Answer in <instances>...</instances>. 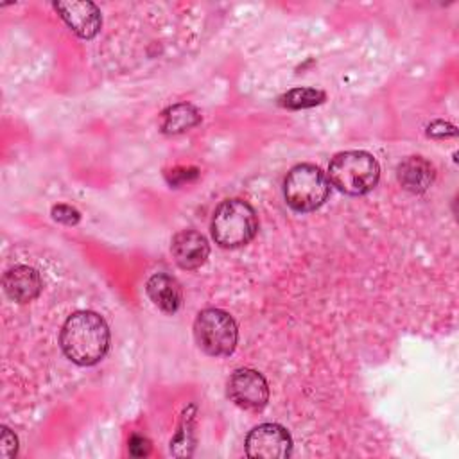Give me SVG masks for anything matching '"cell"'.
I'll use <instances>...</instances> for the list:
<instances>
[{
  "mask_svg": "<svg viewBox=\"0 0 459 459\" xmlns=\"http://www.w3.org/2000/svg\"><path fill=\"white\" fill-rule=\"evenodd\" d=\"M63 353L79 366H93L109 348V328L102 316L91 310L74 312L59 333Z\"/></svg>",
  "mask_w": 459,
  "mask_h": 459,
  "instance_id": "1",
  "label": "cell"
},
{
  "mask_svg": "<svg viewBox=\"0 0 459 459\" xmlns=\"http://www.w3.org/2000/svg\"><path fill=\"white\" fill-rule=\"evenodd\" d=\"M258 231L255 208L244 199H224L212 217V237L221 247H240L249 244Z\"/></svg>",
  "mask_w": 459,
  "mask_h": 459,
  "instance_id": "2",
  "label": "cell"
},
{
  "mask_svg": "<svg viewBox=\"0 0 459 459\" xmlns=\"http://www.w3.org/2000/svg\"><path fill=\"white\" fill-rule=\"evenodd\" d=\"M330 183L342 194L362 195L375 188L380 178L378 161L366 151H344L328 165Z\"/></svg>",
  "mask_w": 459,
  "mask_h": 459,
  "instance_id": "3",
  "label": "cell"
},
{
  "mask_svg": "<svg viewBox=\"0 0 459 459\" xmlns=\"http://www.w3.org/2000/svg\"><path fill=\"white\" fill-rule=\"evenodd\" d=\"M330 194V181L325 172L310 163L292 167L283 181L287 204L296 212H312L319 208Z\"/></svg>",
  "mask_w": 459,
  "mask_h": 459,
  "instance_id": "4",
  "label": "cell"
},
{
  "mask_svg": "<svg viewBox=\"0 0 459 459\" xmlns=\"http://www.w3.org/2000/svg\"><path fill=\"white\" fill-rule=\"evenodd\" d=\"M194 337L197 346L210 357H228L233 353L238 339L235 319L221 308H204L194 321Z\"/></svg>",
  "mask_w": 459,
  "mask_h": 459,
  "instance_id": "5",
  "label": "cell"
},
{
  "mask_svg": "<svg viewBox=\"0 0 459 459\" xmlns=\"http://www.w3.org/2000/svg\"><path fill=\"white\" fill-rule=\"evenodd\" d=\"M228 398L247 411L262 409L269 400V387L262 373L251 368H238L226 384Z\"/></svg>",
  "mask_w": 459,
  "mask_h": 459,
  "instance_id": "6",
  "label": "cell"
},
{
  "mask_svg": "<svg viewBox=\"0 0 459 459\" xmlns=\"http://www.w3.org/2000/svg\"><path fill=\"white\" fill-rule=\"evenodd\" d=\"M292 452V437L278 423H262L246 437V454L258 459H285Z\"/></svg>",
  "mask_w": 459,
  "mask_h": 459,
  "instance_id": "7",
  "label": "cell"
},
{
  "mask_svg": "<svg viewBox=\"0 0 459 459\" xmlns=\"http://www.w3.org/2000/svg\"><path fill=\"white\" fill-rule=\"evenodd\" d=\"M54 9L61 14L65 23L82 39L97 36L102 25L100 11L93 2H56Z\"/></svg>",
  "mask_w": 459,
  "mask_h": 459,
  "instance_id": "8",
  "label": "cell"
},
{
  "mask_svg": "<svg viewBox=\"0 0 459 459\" xmlns=\"http://www.w3.org/2000/svg\"><path fill=\"white\" fill-rule=\"evenodd\" d=\"M170 251L176 264L181 269L192 271L201 267L206 262L210 255V246H208V240L199 231L181 230L172 237Z\"/></svg>",
  "mask_w": 459,
  "mask_h": 459,
  "instance_id": "9",
  "label": "cell"
},
{
  "mask_svg": "<svg viewBox=\"0 0 459 459\" xmlns=\"http://www.w3.org/2000/svg\"><path fill=\"white\" fill-rule=\"evenodd\" d=\"M2 285L7 298L16 303H29L41 292V278L38 271L29 265H14L5 271Z\"/></svg>",
  "mask_w": 459,
  "mask_h": 459,
  "instance_id": "10",
  "label": "cell"
},
{
  "mask_svg": "<svg viewBox=\"0 0 459 459\" xmlns=\"http://www.w3.org/2000/svg\"><path fill=\"white\" fill-rule=\"evenodd\" d=\"M436 178L434 165L421 156H409L396 167L398 183L412 194L425 192Z\"/></svg>",
  "mask_w": 459,
  "mask_h": 459,
  "instance_id": "11",
  "label": "cell"
},
{
  "mask_svg": "<svg viewBox=\"0 0 459 459\" xmlns=\"http://www.w3.org/2000/svg\"><path fill=\"white\" fill-rule=\"evenodd\" d=\"M147 296L163 312L174 314L183 303V292L176 278L165 273L152 274L145 283Z\"/></svg>",
  "mask_w": 459,
  "mask_h": 459,
  "instance_id": "12",
  "label": "cell"
},
{
  "mask_svg": "<svg viewBox=\"0 0 459 459\" xmlns=\"http://www.w3.org/2000/svg\"><path fill=\"white\" fill-rule=\"evenodd\" d=\"M201 122L199 111L186 102L169 106L160 118V127L167 134H178L183 131H188L190 127L197 126Z\"/></svg>",
  "mask_w": 459,
  "mask_h": 459,
  "instance_id": "13",
  "label": "cell"
},
{
  "mask_svg": "<svg viewBox=\"0 0 459 459\" xmlns=\"http://www.w3.org/2000/svg\"><path fill=\"white\" fill-rule=\"evenodd\" d=\"M326 99L325 91L316 88H292L278 99V104L287 109H305L321 104Z\"/></svg>",
  "mask_w": 459,
  "mask_h": 459,
  "instance_id": "14",
  "label": "cell"
},
{
  "mask_svg": "<svg viewBox=\"0 0 459 459\" xmlns=\"http://www.w3.org/2000/svg\"><path fill=\"white\" fill-rule=\"evenodd\" d=\"M52 217H54L57 222L74 226V224L79 222L81 213H79L74 206H70V204H54V206H52Z\"/></svg>",
  "mask_w": 459,
  "mask_h": 459,
  "instance_id": "15",
  "label": "cell"
},
{
  "mask_svg": "<svg viewBox=\"0 0 459 459\" xmlns=\"http://www.w3.org/2000/svg\"><path fill=\"white\" fill-rule=\"evenodd\" d=\"M0 452H2V457H5V459L16 455V452H18V439H16V436L7 427H2Z\"/></svg>",
  "mask_w": 459,
  "mask_h": 459,
  "instance_id": "16",
  "label": "cell"
},
{
  "mask_svg": "<svg viewBox=\"0 0 459 459\" xmlns=\"http://www.w3.org/2000/svg\"><path fill=\"white\" fill-rule=\"evenodd\" d=\"M149 452H151L149 439H145L143 436H138V434L131 436V439H129V454L133 457H145Z\"/></svg>",
  "mask_w": 459,
  "mask_h": 459,
  "instance_id": "17",
  "label": "cell"
},
{
  "mask_svg": "<svg viewBox=\"0 0 459 459\" xmlns=\"http://www.w3.org/2000/svg\"><path fill=\"white\" fill-rule=\"evenodd\" d=\"M427 134L429 136H434V138H445V136H454L455 134V127L452 124H446V122H432L429 127H427Z\"/></svg>",
  "mask_w": 459,
  "mask_h": 459,
  "instance_id": "18",
  "label": "cell"
}]
</instances>
